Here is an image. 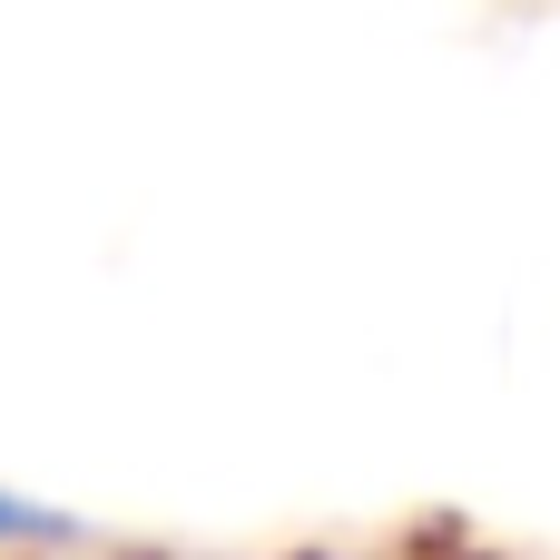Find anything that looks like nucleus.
<instances>
[{
  "mask_svg": "<svg viewBox=\"0 0 560 560\" xmlns=\"http://www.w3.org/2000/svg\"><path fill=\"white\" fill-rule=\"evenodd\" d=\"M39 532H59V522H49L39 502H10V492H0V541H39Z\"/></svg>",
  "mask_w": 560,
  "mask_h": 560,
  "instance_id": "obj_1",
  "label": "nucleus"
}]
</instances>
